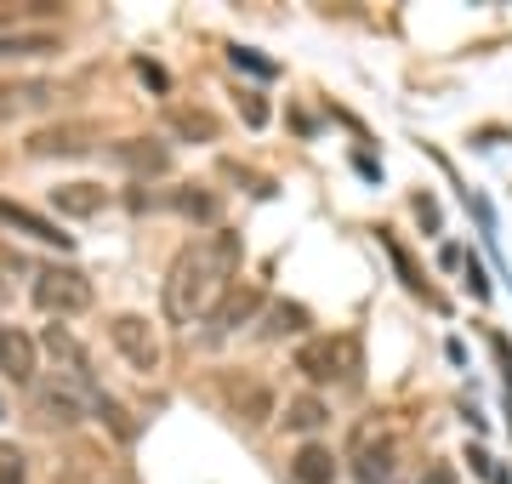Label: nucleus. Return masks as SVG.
Masks as SVG:
<instances>
[{
  "label": "nucleus",
  "mask_w": 512,
  "mask_h": 484,
  "mask_svg": "<svg viewBox=\"0 0 512 484\" xmlns=\"http://www.w3.org/2000/svg\"><path fill=\"white\" fill-rule=\"evenodd\" d=\"M0 302H6V291H0Z\"/></svg>",
  "instance_id": "nucleus-29"
},
{
  "label": "nucleus",
  "mask_w": 512,
  "mask_h": 484,
  "mask_svg": "<svg viewBox=\"0 0 512 484\" xmlns=\"http://www.w3.org/2000/svg\"><path fill=\"white\" fill-rule=\"evenodd\" d=\"M52 205L63 211V217H97L103 205H109V194L97 183H57L52 188Z\"/></svg>",
  "instance_id": "nucleus-14"
},
{
  "label": "nucleus",
  "mask_w": 512,
  "mask_h": 484,
  "mask_svg": "<svg viewBox=\"0 0 512 484\" xmlns=\"http://www.w3.org/2000/svg\"><path fill=\"white\" fill-rule=\"evenodd\" d=\"M109 160L131 177H165L171 171V143L160 137H126V143H109Z\"/></svg>",
  "instance_id": "nucleus-7"
},
{
  "label": "nucleus",
  "mask_w": 512,
  "mask_h": 484,
  "mask_svg": "<svg viewBox=\"0 0 512 484\" xmlns=\"http://www.w3.org/2000/svg\"><path fill=\"white\" fill-rule=\"evenodd\" d=\"M52 80H12V86H0V120H18V114H35L52 103Z\"/></svg>",
  "instance_id": "nucleus-13"
},
{
  "label": "nucleus",
  "mask_w": 512,
  "mask_h": 484,
  "mask_svg": "<svg viewBox=\"0 0 512 484\" xmlns=\"http://www.w3.org/2000/svg\"><path fill=\"white\" fill-rule=\"evenodd\" d=\"M109 342H114V354L126 359L137 376L160 371V336H154V325H148L143 314H114L109 319Z\"/></svg>",
  "instance_id": "nucleus-5"
},
{
  "label": "nucleus",
  "mask_w": 512,
  "mask_h": 484,
  "mask_svg": "<svg viewBox=\"0 0 512 484\" xmlns=\"http://www.w3.org/2000/svg\"><path fill=\"white\" fill-rule=\"evenodd\" d=\"M353 473H359V484H382L387 473H393V445H382V450H376V456H370V450H365V456H359V467H353Z\"/></svg>",
  "instance_id": "nucleus-19"
},
{
  "label": "nucleus",
  "mask_w": 512,
  "mask_h": 484,
  "mask_svg": "<svg viewBox=\"0 0 512 484\" xmlns=\"http://www.w3.org/2000/svg\"><path fill=\"white\" fill-rule=\"evenodd\" d=\"M239 416H245L251 428H256V422H268V416H274V393H268V388H256V382H251V388L239 393Z\"/></svg>",
  "instance_id": "nucleus-18"
},
{
  "label": "nucleus",
  "mask_w": 512,
  "mask_h": 484,
  "mask_svg": "<svg viewBox=\"0 0 512 484\" xmlns=\"http://www.w3.org/2000/svg\"><path fill=\"white\" fill-rule=\"evenodd\" d=\"M171 205H177L183 217H194V223H217V200H211V194H188V188H183Z\"/></svg>",
  "instance_id": "nucleus-21"
},
{
  "label": "nucleus",
  "mask_w": 512,
  "mask_h": 484,
  "mask_svg": "<svg viewBox=\"0 0 512 484\" xmlns=\"http://www.w3.org/2000/svg\"><path fill=\"white\" fill-rule=\"evenodd\" d=\"M0 268H23V257H18V251H6V245H0Z\"/></svg>",
  "instance_id": "nucleus-28"
},
{
  "label": "nucleus",
  "mask_w": 512,
  "mask_h": 484,
  "mask_svg": "<svg viewBox=\"0 0 512 484\" xmlns=\"http://www.w3.org/2000/svg\"><path fill=\"white\" fill-rule=\"evenodd\" d=\"M416 217H421L427 228H439V205H433V200H416Z\"/></svg>",
  "instance_id": "nucleus-26"
},
{
  "label": "nucleus",
  "mask_w": 512,
  "mask_h": 484,
  "mask_svg": "<svg viewBox=\"0 0 512 484\" xmlns=\"http://www.w3.org/2000/svg\"><path fill=\"white\" fill-rule=\"evenodd\" d=\"M0 416H6V410H0Z\"/></svg>",
  "instance_id": "nucleus-30"
},
{
  "label": "nucleus",
  "mask_w": 512,
  "mask_h": 484,
  "mask_svg": "<svg viewBox=\"0 0 512 484\" xmlns=\"http://www.w3.org/2000/svg\"><path fill=\"white\" fill-rule=\"evenodd\" d=\"M228 57H234L239 69H251V75H262V80L274 75V63H268V57H256L251 46H234V52H228Z\"/></svg>",
  "instance_id": "nucleus-24"
},
{
  "label": "nucleus",
  "mask_w": 512,
  "mask_h": 484,
  "mask_svg": "<svg viewBox=\"0 0 512 484\" xmlns=\"http://www.w3.org/2000/svg\"><path fill=\"white\" fill-rule=\"evenodd\" d=\"M171 131H177V137H200V143H211V137H217V120L200 114V109H171Z\"/></svg>",
  "instance_id": "nucleus-17"
},
{
  "label": "nucleus",
  "mask_w": 512,
  "mask_h": 484,
  "mask_svg": "<svg viewBox=\"0 0 512 484\" xmlns=\"http://www.w3.org/2000/svg\"><path fill=\"white\" fill-rule=\"evenodd\" d=\"M239 257H245V245L228 228H211L205 240L183 245L177 262H171V274H165V319L171 325H194V319L217 314V302L228 297V280H234Z\"/></svg>",
  "instance_id": "nucleus-1"
},
{
  "label": "nucleus",
  "mask_w": 512,
  "mask_h": 484,
  "mask_svg": "<svg viewBox=\"0 0 512 484\" xmlns=\"http://www.w3.org/2000/svg\"><path fill=\"white\" fill-rule=\"evenodd\" d=\"M29 479V456L12 439H0V484H23Z\"/></svg>",
  "instance_id": "nucleus-20"
},
{
  "label": "nucleus",
  "mask_w": 512,
  "mask_h": 484,
  "mask_svg": "<svg viewBox=\"0 0 512 484\" xmlns=\"http://www.w3.org/2000/svg\"><path fill=\"white\" fill-rule=\"evenodd\" d=\"M97 149V126H86V120H69V126H46L29 137V154L35 160H69V154H92Z\"/></svg>",
  "instance_id": "nucleus-8"
},
{
  "label": "nucleus",
  "mask_w": 512,
  "mask_h": 484,
  "mask_svg": "<svg viewBox=\"0 0 512 484\" xmlns=\"http://www.w3.org/2000/svg\"><path fill=\"white\" fill-rule=\"evenodd\" d=\"M40 348L52 354V365H57V382H69V388H80L86 399H97V376H92V354L74 342V331L63 325V319H52L46 331H40Z\"/></svg>",
  "instance_id": "nucleus-3"
},
{
  "label": "nucleus",
  "mask_w": 512,
  "mask_h": 484,
  "mask_svg": "<svg viewBox=\"0 0 512 484\" xmlns=\"http://www.w3.org/2000/svg\"><path fill=\"white\" fill-rule=\"evenodd\" d=\"M421 484H456V473H450V467H433V473H427Z\"/></svg>",
  "instance_id": "nucleus-27"
},
{
  "label": "nucleus",
  "mask_w": 512,
  "mask_h": 484,
  "mask_svg": "<svg viewBox=\"0 0 512 484\" xmlns=\"http://www.w3.org/2000/svg\"><path fill=\"white\" fill-rule=\"evenodd\" d=\"M0 371L12 376V388H35V371H40L35 336H23L18 325H0Z\"/></svg>",
  "instance_id": "nucleus-9"
},
{
  "label": "nucleus",
  "mask_w": 512,
  "mask_h": 484,
  "mask_svg": "<svg viewBox=\"0 0 512 484\" xmlns=\"http://www.w3.org/2000/svg\"><path fill=\"white\" fill-rule=\"evenodd\" d=\"M302 325H308V308H296V302H285V308H274V314H268V336L302 331Z\"/></svg>",
  "instance_id": "nucleus-22"
},
{
  "label": "nucleus",
  "mask_w": 512,
  "mask_h": 484,
  "mask_svg": "<svg viewBox=\"0 0 512 484\" xmlns=\"http://www.w3.org/2000/svg\"><path fill=\"white\" fill-rule=\"evenodd\" d=\"M97 416H103V422H109V428L114 433H120V439H131V433H137V428H131V422H126V410H120V405H114V399H109V393H97Z\"/></svg>",
  "instance_id": "nucleus-23"
},
{
  "label": "nucleus",
  "mask_w": 512,
  "mask_h": 484,
  "mask_svg": "<svg viewBox=\"0 0 512 484\" xmlns=\"http://www.w3.org/2000/svg\"><path fill=\"white\" fill-rule=\"evenodd\" d=\"M245 97V120H251V126H262V120H268V109H262V97L256 92H239Z\"/></svg>",
  "instance_id": "nucleus-25"
},
{
  "label": "nucleus",
  "mask_w": 512,
  "mask_h": 484,
  "mask_svg": "<svg viewBox=\"0 0 512 484\" xmlns=\"http://www.w3.org/2000/svg\"><path fill=\"white\" fill-rule=\"evenodd\" d=\"M291 479L296 484H336V456H330V445H302L296 450Z\"/></svg>",
  "instance_id": "nucleus-15"
},
{
  "label": "nucleus",
  "mask_w": 512,
  "mask_h": 484,
  "mask_svg": "<svg viewBox=\"0 0 512 484\" xmlns=\"http://www.w3.org/2000/svg\"><path fill=\"white\" fill-rule=\"evenodd\" d=\"M256 308H262V291L256 285H228V297L217 302V314H211V336H228L239 325H251Z\"/></svg>",
  "instance_id": "nucleus-12"
},
{
  "label": "nucleus",
  "mask_w": 512,
  "mask_h": 484,
  "mask_svg": "<svg viewBox=\"0 0 512 484\" xmlns=\"http://www.w3.org/2000/svg\"><path fill=\"white\" fill-rule=\"evenodd\" d=\"M97 399H86L80 388H69V382H35V410L46 428H74V422H86V410H92Z\"/></svg>",
  "instance_id": "nucleus-6"
},
{
  "label": "nucleus",
  "mask_w": 512,
  "mask_h": 484,
  "mask_svg": "<svg viewBox=\"0 0 512 484\" xmlns=\"http://www.w3.org/2000/svg\"><path fill=\"white\" fill-rule=\"evenodd\" d=\"M57 52L52 29H23V12H0V57H40Z\"/></svg>",
  "instance_id": "nucleus-11"
},
{
  "label": "nucleus",
  "mask_w": 512,
  "mask_h": 484,
  "mask_svg": "<svg viewBox=\"0 0 512 484\" xmlns=\"http://www.w3.org/2000/svg\"><path fill=\"white\" fill-rule=\"evenodd\" d=\"M325 422H330V405L325 399H313V393H302V399L285 405V428H296V433H319Z\"/></svg>",
  "instance_id": "nucleus-16"
},
{
  "label": "nucleus",
  "mask_w": 512,
  "mask_h": 484,
  "mask_svg": "<svg viewBox=\"0 0 512 484\" xmlns=\"http://www.w3.org/2000/svg\"><path fill=\"white\" fill-rule=\"evenodd\" d=\"M296 371L308 382H336V376H353L359 371V348L353 336H313L296 348Z\"/></svg>",
  "instance_id": "nucleus-4"
},
{
  "label": "nucleus",
  "mask_w": 512,
  "mask_h": 484,
  "mask_svg": "<svg viewBox=\"0 0 512 484\" xmlns=\"http://www.w3.org/2000/svg\"><path fill=\"white\" fill-rule=\"evenodd\" d=\"M0 223L18 228V234H29V240H40V245H57V251H69L74 245V234H63L52 217H40V211H29L23 200H6V194H0Z\"/></svg>",
  "instance_id": "nucleus-10"
},
{
  "label": "nucleus",
  "mask_w": 512,
  "mask_h": 484,
  "mask_svg": "<svg viewBox=\"0 0 512 484\" xmlns=\"http://www.w3.org/2000/svg\"><path fill=\"white\" fill-rule=\"evenodd\" d=\"M29 297H35L40 314L52 319H74L92 308V280L80 274V268H69V262H46V268H35V285H29Z\"/></svg>",
  "instance_id": "nucleus-2"
}]
</instances>
